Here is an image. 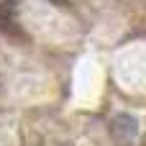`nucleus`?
<instances>
[{
	"instance_id": "1",
	"label": "nucleus",
	"mask_w": 146,
	"mask_h": 146,
	"mask_svg": "<svg viewBox=\"0 0 146 146\" xmlns=\"http://www.w3.org/2000/svg\"><path fill=\"white\" fill-rule=\"evenodd\" d=\"M110 131L115 136V141L121 146L131 144L136 136H139V121L131 115V113H118L113 121H110Z\"/></svg>"
},
{
	"instance_id": "2",
	"label": "nucleus",
	"mask_w": 146,
	"mask_h": 146,
	"mask_svg": "<svg viewBox=\"0 0 146 146\" xmlns=\"http://www.w3.org/2000/svg\"><path fill=\"white\" fill-rule=\"evenodd\" d=\"M21 23H18V15L13 10L10 3H3L0 0V33L5 36H21Z\"/></svg>"
},
{
	"instance_id": "3",
	"label": "nucleus",
	"mask_w": 146,
	"mask_h": 146,
	"mask_svg": "<svg viewBox=\"0 0 146 146\" xmlns=\"http://www.w3.org/2000/svg\"><path fill=\"white\" fill-rule=\"evenodd\" d=\"M3 3H13V0H3Z\"/></svg>"
},
{
	"instance_id": "4",
	"label": "nucleus",
	"mask_w": 146,
	"mask_h": 146,
	"mask_svg": "<svg viewBox=\"0 0 146 146\" xmlns=\"http://www.w3.org/2000/svg\"><path fill=\"white\" fill-rule=\"evenodd\" d=\"M54 3H62V0H54Z\"/></svg>"
}]
</instances>
